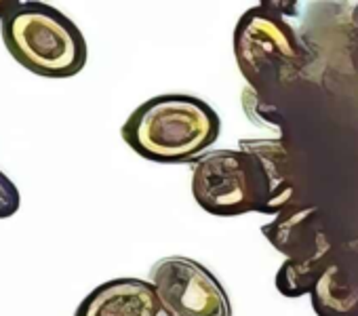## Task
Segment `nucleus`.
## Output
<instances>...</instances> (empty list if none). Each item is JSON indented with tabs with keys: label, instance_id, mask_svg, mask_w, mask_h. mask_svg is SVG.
I'll use <instances>...</instances> for the list:
<instances>
[{
	"label": "nucleus",
	"instance_id": "nucleus-8",
	"mask_svg": "<svg viewBox=\"0 0 358 316\" xmlns=\"http://www.w3.org/2000/svg\"><path fill=\"white\" fill-rule=\"evenodd\" d=\"M74 316H160V303L150 280L112 278L95 287Z\"/></svg>",
	"mask_w": 358,
	"mask_h": 316
},
{
	"label": "nucleus",
	"instance_id": "nucleus-1",
	"mask_svg": "<svg viewBox=\"0 0 358 316\" xmlns=\"http://www.w3.org/2000/svg\"><path fill=\"white\" fill-rule=\"evenodd\" d=\"M285 150L278 141H241L238 150H211L192 169V196L215 217L247 213L278 215L297 205L285 173Z\"/></svg>",
	"mask_w": 358,
	"mask_h": 316
},
{
	"label": "nucleus",
	"instance_id": "nucleus-4",
	"mask_svg": "<svg viewBox=\"0 0 358 316\" xmlns=\"http://www.w3.org/2000/svg\"><path fill=\"white\" fill-rule=\"evenodd\" d=\"M262 232L268 243L285 255L274 280L280 295L291 299L310 297L337 245L324 228L320 211L316 207L293 205L266 224Z\"/></svg>",
	"mask_w": 358,
	"mask_h": 316
},
{
	"label": "nucleus",
	"instance_id": "nucleus-9",
	"mask_svg": "<svg viewBox=\"0 0 358 316\" xmlns=\"http://www.w3.org/2000/svg\"><path fill=\"white\" fill-rule=\"evenodd\" d=\"M20 209V192L15 184L0 171V220L15 215Z\"/></svg>",
	"mask_w": 358,
	"mask_h": 316
},
{
	"label": "nucleus",
	"instance_id": "nucleus-2",
	"mask_svg": "<svg viewBox=\"0 0 358 316\" xmlns=\"http://www.w3.org/2000/svg\"><path fill=\"white\" fill-rule=\"evenodd\" d=\"M222 118L201 97L164 93L137 106L120 127L124 143L158 165L196 163L220 139Z\"/></svg>",
	"mask_w": 358,
	"mask_h": 316
},
{
	"label": "nucleus",
	"instance_id": "nucleus-7",
	"mask_svg": "<svg viewBox=\"0 0 358 316\" xmlns=\"http://www.w3.org/2000/svg\"><path fill=\"white\" fill-rule=\"evenodd\" d=\"M310 303L316 316H358V236L337 240Z\"/></svg>",
	"mask_w": 358,
	"mask_h": 316
},
{
	"label": "nucleus",
	"instance_id": "nucleus-6",
	"mask_svg": "<svg viewBox=\"0 0 358 316\" xmlns=\"http://www.w3.org/2000/svg\"><path fill=\"white\" fill-rule=\"evenodd\" d=\"M148 280L156 289L160 316H232V301L222 280L192 257L158 259Z\"/></svg>",
	"mask_w": 358,
	"mask_h": 316
},
{
	"label": "nucleus",
	"instance_id": "nucleus-3",
	"mask_svg": "<svg viewBox=\"0 0 358 316\" xmlns=\"http://www.w3.org/2000/svg\"><path fill=\"white\" fill-rule=\"evenodd\" d=\"M3 41L11 57L45 78H72L89 57L78 26L59 9L45 3H9L0 13Z\"/></svg>",
	"mask_w": 358,
	"mask_h": 316
},
{
	"label": "nucleus",
	"instance_id": "nucleus-5",
	"mask_svg": "<svg viewBox=\"0 0 358 316\" xmlns=\"http://www.w3.org/2000/svg\"><path fill=\"white\" fill-rule=\"evenodd\" d=\"M234 55L253 89L266 91L303 62V47L293 28L270 3L251 7L236 24Z\"/></svg>",
	"mask_w": 358,
	"mask_h": 316
}]
</instances>
